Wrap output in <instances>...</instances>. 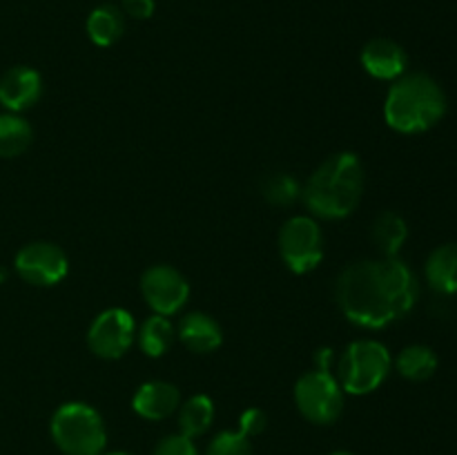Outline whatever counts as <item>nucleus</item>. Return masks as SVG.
Listing matches in <instances>:
<instances>
[{
  "label": "nucleus",
  "instance_id": "dca6fc26",
  "mask_svg": "<svg viewBox=\"0 0 457 455\" xmlns=\"http://www.w3.org/2000/svg\"><path fill=\"white\" fill-rule=\"evenodd\" d=\"M370 236H373L375 248L382 252V257H397L404 241L409 239V226L400 214L386 210L375 219Z\"/></svg>",
  "mask_w": 457,
  "mask_h": 455
},
{
  "label": "nucleus",
  "instance_id": "f8f14e48",
  "mask_svg": "<svg viewBox=\"0 0 457 455\" xmlns=\"http://www.w3.org/2000/svg\"><path fill=\"white\" fill-rule=\"evenodd\" d=\"M409 56L391 38H373L361 49V67L378 80H397L406 74Z\"/></svg>",
  "mask_w": 457,
  "mask_h": 455
},
{
  "label": "nucleus",
  "instance_id": "393cba45",
  "mask_svg": "<svg viewBox=\"0 0 457 455\" xmlns=\"http://www.w3.org/2000/svg\"><path fill=\"white\" fill-rule=\"evenodd\" d=\"M266 413H263L262 409H248L241 413L239 418V431L244 433V435L248 437H254L259 435V433H263V428H266Z\"/></svg>",
  "mask_w": 457,
  "mask_h": 455
},
{
  "label": "nucleus",
  "instance_id": "7ed1b4c3",
  "mask_svg": "<svg viewBox=\"0 0 457 455\" xmlns=\"http://www.w3.org/2000/svg\"><path fill=\"white\" fill-rule=\"evenodd\" d=\"M446 94L433 76L413 71L391 85L384 101V119L400 134H422L446 114Z\"/></svg>",
  "mask_w": 457,
  "mask_h": 455
},
{
  "label": "nucleus",
  "instance_id": "20e7f679",
  "mask_svg": "<svg viewBox=\"0 0 457 455\" xmlns=\"http://www.w3.org/2000/svg\"><path fill=\"white\" fill-rule=\"evenodd\" d=\"M52 440L65 455H101L107 444L105 422L94 406L67 401L49 422Z\"/></svg>",
  "mask_w": 457,
  "mask_h": 455
},
{
  "label": "nucleus",
  "instance_id": "f257e3e1",
  "mask_svg": "<svg viewBox=\"0 0 457 455\" xmlns=\"http://www.w3.org/2000/svg\"><path fill=\"white\" fill-rule=\"evenodd\" d=\"M418 294V277L397 257L351 263L335 285L344 317L355 326L373 330L409 315Z\"/></svg>",
  "mask_w": 457,
  "mask_h": 455
},
{
  "label": "nucleus",
  "instance_id": "0eeeda50",
  "mask_svg": "<svg viewBox=\"0 0 457 455\" xmlns=\"http://www.w3.org/2000/svg\"><path fill=\"white\" fill-rule=\"evenodd\" d=\"M279 254L297 275L315 270L324 259V235L320 223L303 214L288 219L279 232Z\"/></svg>",
  "mask_w": 457,
  "mask_h": 455
},
{
  "label": "nucleus",
  "instance_id": "f03ea898",
  "mask_svg": "<svg viewBox=\"0 0 457 455\" xmlns=\"http://www.w3.org/2000/svg\"><path fill=\"white\" fill-rule=\"evenodd\" d=\"M364 165L353 152L328 156L302 187L306 208L320 219H344L364 194Z\"/></svg>",
  "mask_w": 457,
  "mask_h": 455
},
{
  "label": "nucleus",
  "instance_id": "9d476101",
  "mask_svg": "<svg viewBox=\"0 0 457 455\" xmlns=\"http://www.w3.org/2000/svg\"><path fill=\"white\" fill-rule=\"evenodd\" d=\"M141 293L156 315L170 317L181 310L190 297V284L172 266H152L141 277Z\"/></svg>",
  "mask_w": 457,
  "mask_h": 455
},
{
  "label": "nucleus",
  "instance_id": "9b49d317",
  "mask_svg": "<svg viewBox=\"0 0 457 455\" xmlns=\"http://www.w3.org/2000/svg\"><path fill=\"white\" fill-rule=\"evenodd\" d=\"M40 94H43V79L31 67L18 65L0 76V105L12 114L34 107Z\"/></svg>",
  "mask_w": 457,
  "mask_h": 455
},
{
  "label": "nucleus",
  "instance_id": "4be33fe9",
  "mask_svg": "<svg viewBox=\"0 0 457 455\" xmlns=\"http://www.w3.org/2000/svg\"><path fill=\"white\" fill-rule=\"evenodd\" d=\"M263 196L275 205H290L302 196V186L290 174H275L263 183Z\"/></svg>",
  "mask_w": 457,
  "mask_h": 455
},
{
  "label": "nucleus",
  "instance_id": "ddd939ff",
  "mask_svg": "<svg viewBox=\"0 0 457 455\" xmlns=\"http://www.w3.org/2000/svg\"><path fill=\"white\" fill-rule=\"evenodd\" d=\"M181 406V393L174 384L161 382H145L138 386V391L132 397L134 413L141 415L143 419H152V422H161L174 415Z\"/></svg>",
  "mask_w": 457,
  "mask_h": 455
},
{
  "label": "nucleus",
  "instance_id": "a211bd4d",
  "mask_svg": "<svg viewBox=\"0 0 457 455\" xmlns=\"http://www.w3.org/2000/svg\"><path fill=\"white\" fill-rule=\"evenodd\" d=\"M85 27H87V36L94 45L110 47L123 36V13H120V9L112 7V4H103V7H96L89 13Z\"/></svg>",
  "mask_w": 457,
  "mask_h": 455
},
{
  "label": "nucleus",
  "instance_id": "4468645a",
  "mask_svg": "<svg viewBox=\"0 0 457 455\" xmlns=\"http://www.w3.org/2000/svg\"><path fill=\"white\" fill-rule=\"evenodd\" d=\"M177 335L187 351L199 352V355L214 352L223 343V330L219 321L199 310L181 317Z\"/></svg>",
  "mask_w": 457,
  "mask_h": 455
},
{
  "label": "nucleus",
  "instance_id": "423d86ee",
  "mask_svg": "<svg viewBox=\"0 0 457 455\" xmlns=\"http://www.w3.org/2000/svg\"><path fill=\"white\" fill-rule=\"evenodd\" d=\"M295 404L312 424H333L344 410V391L328 370H308L295 384Z\"/></svg>",
  "mask_w": 457,
  "mask_h": 455
},
{
  "label": "nucleus",
  "instance_id": "2eb2a0df",
  "mask_svg": "<svg viewBox=\"0 0 457 455\" xmlns=\"http://www.w3.org/2000/svg\"><path fill=\"white\" fill-rule=\"evenodd\" d=\"M427 281L436 293H457V244L437 245L427 259Z\"/></svg>",
  "mask_w": 457,
  "mask_h": 455
},
{
  "label": "nucleus",
  "instance_id": "6e6552de",
  "mask_svg": "<svg viewBox=\"0 0 457 455\" xmlns=\"http://www.w3.org/2000/svg\"><path fill=\"white\" fill-rule=\"evenodd\" d=\"M137 339V321L125 308H107L87 330V346L101 360H120Z\"/></svg>",
  "mask_w": 457,
  "mask_h": 455
},
{
  "label": "nucleus",
  "instance_id": "c756f323",
  "mask_svg": "<svg viewBox=\"0 0 457 455\" xmlns=\"http://www.w3.org/2000/svg\"><path fill=\"white\" fill-rule=\"evenodd\" d=\"M4 277H7V275H4V272L0 270V284H3V281H4Z\"/></svg>",
  "mask_w": 457,
  "mask_h": 455
},
{
  "label": "nucleus",
  "instance_id": "c85d7f7f",
  "mask_svg": "<svg viewBox=\"0 0 457 455\" xmlns=\"http://www.w3.org/2000/svg\"><path fill=\"white\" fill-rule=\"evenodd\" d=\"M101 455H129V453H125V451H114V453H101Z\"/></svg>",
  "mask_w": 457,
  "mask_h": 455
},
{
  "label": "nucleus",
  "instance_id": "cd10ccee",
  "mask_svg": "<svg viewBox=\"0 0 457 455\" xmlns=\"http://www.w3.org/2000/svg\"><path fill=\"white\" fill-rule=\"evenodd\" d=\"M328 455H353V453H348V451H333V453Z\"/></svg>",
  "mask_w": 457,
  "mask_h": 455
},
{
  "label": "nucleus",
  "instance_id": "6ab92c4d",
  "mask_svg": "<svg viewBox=\"0 0 457 455\" xmlns=\"http://www.w3.org/2000/svg\"><path fill=\"white\" fill-rule=\"evenodd\" d=\"M397 373L411 382H424V379L433 377L437 370V355L431 346L424 343H413L406 346L404 351L397 355Z\"/></svg>",
  "mask_w": 457,
  "mask_h": 455
},
{
  "label": "nucleus",
  "instance_id": "39448f33",
  "mask_svg": "<svg viewBox=\"0 0 457 455\" xmlns=\"http://www.w3.org/2000/svg\"><path fill=\"white\" fill-rule=\"evenodd\" d=\"M391 370V352L382 342L360 339L346 346L337 364V382L344 393L369 395L378 391Z\"/></svg>",
  "mask_w": 457,
  "mask_h": 455
},
{
  "label": "nucleus",
  "instance_id": "aec40b11",
  "mask_svg": "<svg viewBox=\"0 0 457 455\" xmlns=\"http://www.w3.org/2000/svg\"><path fill=\"white\" fill-rule=\"evenodd\" d=\"M34 129L22 116L0 114V159H13L21 156L31 145Z\"/></svg>",
  "mask_w": 457,
  "mask_h": 455
},
{
  "label": "nucleus",
  "instance_id": "f3484780",
  "mask_svg": "<svg viewBox=\"0 0 457 455\" xmlns=\"http://www.w3.org/2000/svg\"><path fill=\"white\" fill-rule=\"evenodd\" d=\"M214 422V401L208 395L199 393L192 395L190 400L183 401L179 406V428L186 437L195 440V437L204 435Z\"/></svg>",
  "mask_w": 457,
  "mask_h": 455
},
{
  "label": "nucleus",
  "instance_id": "412c9836",
  "mask_svg": "<svg viewBox=\"0 0 457 455\" xmlns=\"http://www.w3.org/2000/svg\"><path fill=\"white\" fill-rule=\"evenodd\" d=\"M138 346L147 357H161L172 348L174 343V326L168 317L152 315L138 328Z\"/></svg>",
  "mask_w": 457,
  "mask_h": 455
},
{
  "label": "nucleus",
  "instance_id": "a878e982",
  "mask_svg": "<svg viewBox=\"0 0 457 455\" xmlns=\"http://www.w3.org/2000/svg\"><path fill=\"white\" fill-rule=\"evenodd\" d=\"M120 9L134 21H147L154 13V0H120Z\"/></svg>",
  "mask_w": 457,
  "mask_h": 455
},
{
  "label": "nucleus",
  "instance_id": "1a4fd4ad",
  "mask_svg": "<svg viewBox=\"0 0 457 455\" xmlns=\"http://www.w3.org/2000/svg\"><path fill=\"white\" fill-rule=\"evenodd\" d=\"M13 268L27 284L56 285L70 272V259L61 245L49 244V241H34L18 250Z\"/></svg>",
  "mask_w": 457,
  "mask_h": 455
},
{
  "label": "nucleus",
  "instance_id": "bb28decb",
  "mask_svg": "<svg viewBox=\"0 0 457 455\" xmlns=\"http://www.w3.org/2000/svg\"><path fill=\"white\" fill-rule=\"evenodd\" d=\"M315 361H317V368L328 370L330 373V364H333V351H330V348H321V351L315 352Z\"/></svg>",
  "mask_w": 457,
  "mask_h": 455
},
{
  "label": "nucleus",
  "instance_id": "b1692460",
  "mask_svg": "<svg viewBox=\"0 0 457 455\" xmlns=\"http://www.w3.org/2000/svg\"><path fill=\"white\" fill-rule=\"evenodd\" d=\"M154 455H196V446L190 437H186L183 433H174V435L163 437V440L156 444Z\"/></svg>",
  "mask_w": 457,
  "mask_h": 455
},
{
  "label": "nucleus",
  "instance_id": "5701e85b",
  "mask_svg": "<svg viewBox=\"0 0 457 455\" xmlns=\"http://www.w3.org/2000/svg\"><path fill=\"white\" fill-rule=\"evenodd\" d=\"M205 455H253V442L241 431H221L212 437Z\"/></svg>",
  "mask_w": 457,
  "mask_h": 455
}]
</instances>
